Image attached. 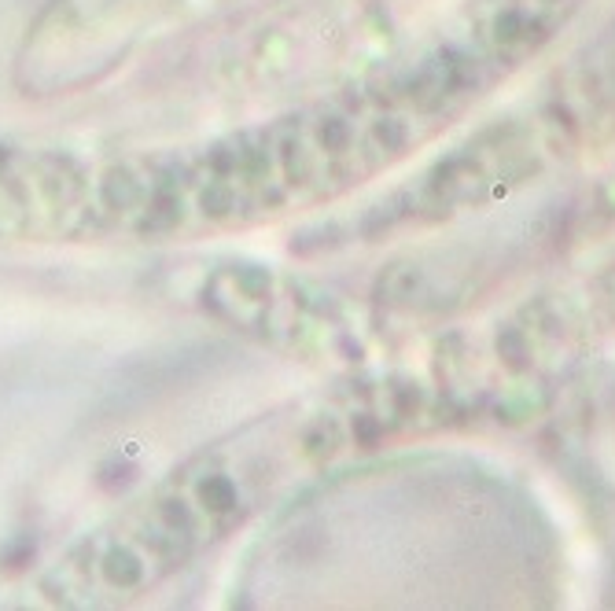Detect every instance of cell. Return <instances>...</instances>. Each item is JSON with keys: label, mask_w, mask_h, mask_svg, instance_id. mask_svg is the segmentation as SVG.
Wrapping results in <instances>:
<instances>
[{"label": "cell", "mask_w": 615, "mask_h": 611, "mask_svg": "<svg viewBox=\"0 0 615 611\" xmlns=\"http://www.w3.org/2000/svg\"><path fill=\"white\" fill-rule=\"evenodd\" d=\"M100 155L0 144V243L96 240Z\"/></svg>", "instance_id": "4"}, {"label": "cell", "mask_w": 615, "mask_h": 611, "mask_svg": "<svg viewBox=\"0 0 615 611\" xmlns=\"http://www.w3.org/2000/svg\"><path fill=\"white\" fill-rule=\"evenodd\" d=\"M615 339V258L582 280L538 295L490 332L475 368L493 375L490 390H542L579 357Z\"/></svg>", "instance_id": "3"}, {"label": "cell", "mask_w": 615, "mask_h": 611, "mask_svg": "<svg viewBox=\"0 0 615 611\" xmlns=\"http://www.w3.org/2000/svg\"><path fill=\"white\" fill-rule=\"evenodd\" d=\"M413 375H358L306 390L203 442L22 586V604L125 608L221 549L358 453L431 427L446 390Z\"/></svg>", "instance_id": "2"}, {"label": "cell", "mask_w": 615, "mask_h": 611, "mask_svg": "<svg viewBox=\"0 0 615 611\" xmlns=\"http://www.w3.org/2000/svg\"><path fill=\"white\" fill-rule=\"evenodd\" d=\"M571 111L582 122H590V115H597L604 107H615V30L604 37V41L593 48V55L586 59V74L579 96L567 100Z\"/></svg>", "instance_id": "5"}, {"label": "cell", "mask_w": 615, "mask_h": 611, "mask_svg": "<svg viewBox=\"0 0 615 611\" xmlns=\"http://www.w3.org/2000/svg\"><path fill=\"white\" fill-rule=\"evenodd\" d=\"M483 96L475 74L435 41L254 125L100 155L96 240H203L328 206L427 147Z\"/></svg>", "instance_id": "1"}]
</instances>
